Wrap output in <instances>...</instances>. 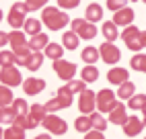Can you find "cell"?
Wrapping results in <instances>:
<instances>
[{
    "label": "cell",
    "mask_w": 146,
    "mask_h": 139,
    "mask_svg": "<svg viewBox=\"0 0 146 139\" xmlns=\"http://www.w3.org/2000/svg\"><path fill=\"white\" fill-rule=\"evenodd\" d=\"M8 43V35L6 33H2V31H0V47H4Z\"/></svg>",
    "instance_id": "bcb514c9"
},
{
    "label": "cell",
    "mask_w": 146,
    "mask_h": 139,
    "mask_svg": "<svg viewBox=\"0 0 146 139\" xmlns=\"http://www.w3.org/2000/svg\"><path fill=\"white\" fill-rule=\"evenodd\" d=\"M27 12H29V8L25 2H15L13 8H11V12H8V23H11L13 29H21L27 21Z\"/></svg>",
    "instance_id": "3957f363"
},
{
    "label": "cell",
    "mask_w": 146,
    "mask_h": 139,
    "mask_svg": "<svg viewBox=\"0 0 146 139\" xmlns=\"http://www.w3.org/2000/svg\"><path fill=\"white\" fill-rule=\"evenodd\" d=\"M121 127H123V133L128 137H136V135H140V131L144 129V121L138 119V117H130Z\"/></svg>",
    "instance_id": "5bb4252c"
},
{
    "label": "cell",
    "mask_w": 146,
    "mask_h": 139,
    "mask_svg": "<svg viewBox=\"0 0 146 139\" xmlns=\"http://www.w3.org/2000/svg\"><path fill=\"white\" fill-rule=\"evenodd\" d=\"M17 119V111L8 104V106H0V123L2 125H13Z\"/></svg>",
    "instance_id": "44dd1931"
},
{
    "label": "cell",
    "mask_w": 146,
    "mask_h": 139,
    "mask_svg": "<svg viewBox=\"0 0 146 139\" xmlns=\"http://www.w3.org/2000/svg\"><path fill=\"white\" fill-rule=\"evenodd\" d=\"M142 2H146V0H142Z\"/></svg>",
    "instance_id": "db71d44e"
},
{
    "label": "cell",
    "mask_w": 146,
    "mask_h": 139,
    "mask_svg": "<svg viewBox=\"0 0 146 139\" xmlns=\"http://www.w3.org/2000/svg\"><path fill=\"white\" fill-rule=\"evenodd\" d=\"M23 29H25V33L27 35H37V33H41V23L37 21V18H27L25 21V25H23Z\"/></svg>",
    "instance_id": "1f68e13d"
},
{
    "label": "cell",
    "mask_w": 146,
    "mask_h": 139,
    "mask_svg": "<svg viewBox=\"0 0 146 139\" xmlns=\"http://www.w3.org/2000/svg\"><path fill=\"white\" fill-rule=\"evenodd\" d=\"M70 25H72V31L78 35L80 39H93L97 35L95 23L86 21V18H74V21H70Z\"/></svg>",
    "instance_id": "277c9868"
},
{
    "label": "cell",
    "mask_w": 146,
    "mask_h": 139,
    "mask_svg": "<svg viewBox=\"0 0 146 139\" xmlns=\"http://www.w3.org/2000/svg\"><path fill=\"white\" fill-rule=\"evenodd\" d=\"M128 119H130V115H128L125 104H123V102H115V106L111 108V113H109V121H111L113 125H123Z\"/></svg>",
    "instance_id": "8fae6325"
},
{
    "label": "cell",
    "mask_w": 146,
    "mask_h": 139,
    "mask_svg": "<svg viewBox=\"0 0 146 139\" xmlns=\"http://www.w3.org/2000/svg\"><path fill=\"white\" fill-rule=\"evenodd\" d=\"M99 53H101V59L105 64H117L119 62V57H121V53H119V49L115 47V43L113 41H105L103 45H99Z\"/></svg>",
    "instance_id": "ba28073f"
},
{
    "label": "cell",
    "mask_w": 146,
    "mask_h": 139,
    "mask_svg": "<svg viewBox=\"0 0 146 139\" xmlns=\"http://www.w3.org/2000/svg\"><path fill=\"white\" fill-rule=\"evenodd\" d=\"M121 39H123V43L128 45L132 51H140V49H144V41H142V31L138 27H134V25H128L121 31Z\"/></svg>",
    "instance_id": "7a4b0ae2"
},
{
    "label": "cell",
    "mask_w": 146,
    "mask_h": 139,
    "mask_svg": "<svg viewBox=\"0 0 146 139\" xmlns=\"http://www.w3.org/2000/svg\"><path fill=\"white\" fill-rule=\"evenodd\" d=\"M15 125L23 127L25 131H27V129H35V127L39 125V123H37L35 119H31V115L27 113V115H17V119H15Z\"/></svg>",
    "instance_id": "484cf974"
},
{
    "label": "cell",
    "mask_w": 146,
    "mask_h": 139,
    "mask_svg": "<svg viewBox=\"0 0 146 139\" xmlns=\"http://www.w3.org/2000/svg\"><path fill=\"white\" fill-rule=\"evenodd\" d=\"M29 115H31V119H35L37 123H41L47 111H45V104H31V108H29Z\"/></svg>",
    "instance_id": "d6a6232c"
},
{
    "label": "cell",
    "mask_w": 146,
    "mask_h": 139,
    "mask_svg": "<svg viewBox=\"0 0 146 139\" xmlns=\"http://www.w3.org/2000/svg\"><path fill=\"white\" fill-rule=\"evenodd\" d=\"M35 139H52V133H43V135H37Z\"/></svg>",
    "instance_id": "7dc6e473"
},
{
    "label": "cell",
    "mask_w": 146,
    "mask_h": 139,
    "mask_svg": "<svg viewBox=\"0 0 146 139\" xmlns=\"http://www.w3.org/2000/svg\"><path fill=\"white\" fill-rule=\"evenodd\" d=\"M130 2H136V0H130Z\"/></svg>",
    "instance_id": "f5cc1de1"
},
{
    "label": "cell",
    "mask_w": 146,
    "mask_h": 139,
    "mask_svg": "<svg viewBox=\"0 0 146 139\" xmlns=\"http://www.w3.org/2000/svg\"><path fill=\"white\" fill-rule=\"evenodd\" d=\"M115 96L113 90H109V88H103V90L97 94V111L99 113H111V108L115 106Z\"/></svg>",
    "instance_id": "52a82bcc"
},
{
    "label": "cell",
    "mask_w": 146,
    "mask_h": 139,
    "mask_svg": "<svg viewBox=\"0 0 146 139\" xmlns=\"http://www.w3.org/2000/svg\"><path fill=\"white\" fill-rule=\"evenodd\" d=\"M41 125H43V129H47V133H52V135H64L68 131L66 121H62L58 115H45Z\"/></svg>",
    "instance_id": "5b68a950"
},
{
    "label": "cell",
    "mask_w": 146,
    "mask_h": 139,
    "mask_svg": "<svg viewBox=\"0 0 146 139\" xmlns=\"http://www.w3.org/2000/svg\"><path fill=\"white\" fill-rule=\"evenodd\" d=\"M54 72L58 74V78L60 80H66V82H70L74 74H76V66L72 62H68V59H54Z\"/></svg>",
    "instance_id": "8992f818"
},
{
    "label": "cell",
    "mask_w": 146,
    "mask_h": 139,
    "mask_svg": "<svg viewBox=\"0 0 146 139\" xmlns=\"http://www.w3.org/2000/svg\"><path fill=\"white\" fill-rule=\"evenodd\" d=\"M8 43H11V47H13V49H15V47L25 45V43H27L25 33H23V31H17V29H15V31H13L11 35H8Z\"/></svg>",
    "instance_id": "836d02e7"
},
{
    "label": "cell",
    "mask_w": 146,
    "mask_h": 139,
    "mask_svg": "<svg viewBox=\"0 0 146 139\" xmlns=\"http://www.w3.org/2000/svg\"><path fill=\"white\" fill-rule=\"evenodd\" d=\"M29 47L33 49V51H41V49L47 47V35L45 33H37L31 37V41H29Z\"/></svg>",
    "instance_id": "603a6c76"
},
{
    "label": "cell",
    "mask_w": 146,
    "mask_h": 139,
    "mask_svg": "<svg viewBox=\"0 0 146 139\" xmlns=\"http://www.w3.org/2000/svg\"><path fill=\"white\" fill-rule=\"evenodd\" d=\"M101 33L105 35V39H107V41H113V43H115V39L119 37L117 25H115L113 21H107V23H103V27H101Z\"/></svg>",
    "instance_id": "d6986e66"
},
{
    "label": "cell",
    "mask_w": 146,
    "mask_h": 139,
    "mask_svg": "<svg viewBox=\"0 0 146 139\" xmlns=\"http://www.w3.org/2000/svg\"><path fill=\"white\" fill-rule=\"evenodd\" d=\"M0 82L6 84V86H11V88L23 84L21 72L17 70V66H8V68H2V70H0Z\"/></svg>",
    "instance_id": "9c48e42d"
},
{
    "label": "cell",
    "mask_w": 146,
    "mask_h": 139,
    "mask_svg": "<svg viewBox=\"0 0 146 139\" xmlns=\"http://www.w3.org/2000/svg\"><path fill=\"white\" fill-rule=\"evenodd\" d=\"M80 57H82L84 64H97L101 59V53H99V49H97V47L89 45V47H84L80 51Z\"/></svg>",
    "instance_id": "ac0fdd59"
},
{
    "label": "cell",
    "mask_w": 146,
    "mask_h": 139,
    "mask_svg": "<svg viewBox=\"0 0 146 139\" xmlns=\"http://www.w3.org/2000/svg\"><path fill=\"white\" fill-rule=\"evenodd\" d=\"M144 139H146V137H144Z\"/></svg>",
    "instance_id": "11a10c76"
},
{
    "label": "cell",
    "mask_w": 146,
    "mask_h": 139,
    "mask_svg": "<svg viewBox=\"0 0 146 139\" xmlns=\"http://www.w3.org/2000/svg\"><path fill=\"white\" fill-rule=\"evenodd\" d=\"M0 21H2V10H0Z\"/></svg>",
    "instance_id": "816d5d0a"
},
{
    "label": "cell",
    "mask_w": 146,
    "mask_h": 139,
    "mask_svg": "<svg viewBox=\"0 0 146 139\" xmlns=\"http://www.w3.org/2000/svg\"><path fill=\"white\" fill-rule=\"evenodd\" d=\"M89 117H91V121H93V129H97V131H103V129L107 127V121H105V117L101 113H95L93 111Z\"/></svg>",
    "instance_id": "8d00e7d4"
},
{
    "label": "cell",
    "mask_w": 146,
    "mask_h": 139,
    "mask_svg": "<svg viewBox=\"0 0 146 139\" xmlns=\"http://www.w3.org/2000/svg\"><path fill=\"white\" fill-rule=\"evenodd\" d=\"M60 108H64V104H62V100L60 98H52V100H47V104H45V111L47 113H56V111H60Z\"/></svg>",
    "instance_id": "60d3db41"
},
{
    "label": "cell",
    "mask_w": 146,
    "mask_h": 139,
    "mask_svg": "<svg viewBox=\"0 0 146 139\" xmlns=\"http://www.w3.org/2000/svg\"><path fill=\"white\" fill-rule=\"evenodd\" d=\"M84 18L86 21H91V23H97V21H101L103 18V6L99 4H89L86 6V10H84Z\"/></svg>",
    "instance_id": "e0dca14e"
},
{
    "label": "cell",
    "mask_w": 146,
    "mask_h": 139,
    "mask_svg": "<svg viewBox=\"0 0 146 139\" xmlns=\"http://www.w3.org/2000/svg\"><path fill=\"white\" fill-rule=\"evenodd\" d=\"M74 127H76V131H78V133H89L93 129V121H91L89 115H82V117H78L74 121Z\"/></svg>",
    "instance_id": "4316f807"
},
{
    "label": "cell",
    "mask_w": 146,
    "mask_h": 139,
    "mask_svg": "<svg viewBox=\"0 0 146 139\" xmlns=\"http://www.w3.org/2000/svg\"><path fill=\"white\" fill-rule=\"evenodd\" d=\"M13 51H15V55H17V66H25L27 57L31 55V51H33V49L29 47V43H25V45H21V47H15Z\"/></svg>",
    "instance_id": "d4e9b609"
},
{
    "label": "cell",
    "mask_w": 146,
    "mask_h": 139,
    "mask_svg": "<svg viewBox=\"0 0 146 139\" xmlns=\"http://www.w3.org/2000/svg\"><path fill=\"white\" fill-rule=\"evenodd\" d=\"M142 113H144V119H142V121H144V127H146V106L142 108Z\"/></svg>",
    "instance_id": "c3c4849f"
},
{
    "label": "cell",
    "mask_w": 146,
    "mask_h": 139,
    "mask_svg": "<svg viewBox=\"0 0 146 139\" xmlns=\"http://www.w3.org/2000/svg\"><path fill=\"white\" fill-rule=\"evenodd\" d=\"M78 43H80V37L76 35L74 31H66L64 33V37H62V45H64V49H76L78 47Z\"/></svg>",
    "instance_id": "7402d4cb"
},
{
    "label": "cell",
    "mask_w": 146,
    "mask_h": 139,
    "mask_svg": "<svg viewBox=\"0 0 146 139\" xmlns=\"http://www.w3.org/2000/svg\"><path fill=\"white\" fill-rule=\"evenodd\" d=\"M97 106V94L91 92V90H82L80 96H78V111L82 115H91Z\"/></svg>",
    "instance_id": "30bf717a"
},
{
    "label": "cell",
    "mask_w": 146,
    "mask_h": 139,
    "mask_svg": "<svg viewBox=\"0 0 146 139\" xmlns=\"http://www.w3.org/2000/svg\"><path fill=\"white\" fill-rule=\"evenodd\" d=\"M80 78L84 82H97L99 80V70H97L93 64H86L82 68V72H80Z\"/></svg>",
    "instance_id": "cb8c5ba5"
},
{
    "label": "cell",
    "mask_w": 146,
    "mask_h": 139,
    "mask_svg": "<svg viewBox=\"0 0 146 139\" xmlns=\"http://www.w3.org/2000/svg\"><path fill=\"white\" fill-rule=\"evenodd\" d=\"M43 57H45V53H41V51H31V55H29L27 62H25V68H29L31 72H37L43 64Z\"/></svg>",
    "instance_id": "2e32d148"
},
{
    "label": "cell",
    "mask_w": 146,
    "mask_h": 139,
    "mask_svg": "<svg viewBox=\"0 0 146 139\" xmlns=\"http://www.w3.org/2000/svg\"><path fill=\"white\" fill-rule=\"evenodd\" d=\"M58 4H60V8H64V10H70V8H76L80 4V0H58Z\"/></svg>",
    "instance_id": "ee69618b"
},
{
    "label": "cell",
    "mask_w": 146,
    "mask_h": 139,
    "mask_svg": "<svg viewBox=\"0 0 146 139\" xmlns=\"http://www.w3.org/2000/svg\"><path fill=\"white\" fill-rule=\"evenodd\" d=\"M125 4H128V0H107V8L109 10H119V8H123Z\"/></svg>",
    "instance_id": "7bdbcfd3"
},
{
    "label": "cell",
    "mask_w": 146,
    "mask_h": 139,
    "mask_svg": "<svg viewBox=\"0 0 146 139\" xmlns=\"http://www.w3.org/2000/svg\"><path fill=\"white\" fill-rule=\"evenodd\" d=\"M41 23L50 29V31H60V29H64L70 23V16L66 12H62L60 8H56V6H47L41 12Z\"/></svg>",
    "instance_id": "6da1fadb"
},
{
    "label": "cell",
    "mask_w": 146,
    "mask_h": 139,
    "mask_svg": "<svg viewBox=\"0 0 146 139\" xmlns=\"http://www.w3.org/2000/svg\"><path fill=\"white\" fill-rule=\"evenodd\" d=\"M43 53L50 57V59H60L64 53V47L60 43H47V47L43 49Z\"/></svg>",
    "instance_id": "f1b7e54d"
},
{
    "label": "cell",
    "mask_w": 146,
    "mask_h": 139,
    "mask_svg": "<svg viewBox=\"0 0 146 139\" xmlns=\"http://www.w3.org/2000/svg\"><path fill=\"white\" fill-rule=\"evenodd\" d=\"M86 84L89 82H84V80H70V82H66V86H68V90H70L72 94H76V92H82V90H86Z\"/></svg>",
    "instance_id": "f35d334b"
},
{
    "label": "cell",
    "mask_w": 146,
    "mask_h": 139,
    "mask_svg": "<svg viewBox=\"0 0 146 139\" xmlns=\"http://www.w3.org/2000/svg\"><path fill=\"white\" fill-rule=\"evenodd\" d=\"M0 139H4V129H0Z\"/></svg>",
    "instance_id": "f907efd6"
},
{
    "label": "cell",
    "mask_w": 146,
    "mask_h": 139,
    "mask_svg": "<svg viewBox=\"0 0 146 139\" xmlns=\"http://www.w3.org/2000/svg\"><path fill=\"white\" fill-rule=\"evenodd\" d=\"M17 66V55L15 51H0V68Z\"/></svg>",
    "instance_id": "d590c367"
},
{
    "label": "cell",
    "mask_w": 146,
    "mask_h": 139,
    "mask_svg": "<svg viewBox=\"0 0 146 139\" xmlns=\"http://www.w3.org/2000/svg\"><path fill=\"white\" fill-rule=\"evenodd\" d=\"M136 94V84L125 80L123 84H119V90H117V98H121V100H130V98Z\"/></svg>",
    "instance_id": "ffe728a7"
},
{
    "label": "cell",
    "mask_w": 146,
    "mask_h": 139,
    "mask_svg": "<svg viewBox=\"0 0 146 139\" xmlns=\"http://www.w3.org/2000/svg\"><path fill=\"white\" fill-rule=\"evenodd\" d=\"M107 80H109L111 84H123L125 80H128V70L125 68H111L109 72H107Z\"/></svg>",
    "instance_id": "9a60e30c"
},
{
    "label": "cell",
    "mask_w": 146,
    "mask_h": 139,
    "mask_svg": "<svg viewBox=\"0 0 146 139\" xmlns=\"http://www.w3.org/2000/svg\"><path fill=\"white\" fill-rule=\"evenodd\" d=\"M43 88H45V80H41V78H29V80H23V90H25L27 96L39 94Z\"/></svg>",
    "instance_id": "7c38bea8"
},
{
    "label": "cell",
    "mask_w": 146,
    "mask_h": 139,
    "mask_svg": "<svg viewBox=\"0 0 146 139\" xmlns=\"http://www.w3.org/2000/svg\"><path fill=\"white\" fill-rule=\"evenodd\" d=\"M84 139H105L103 131H97V129H91L89 133H84Z\"/></svg>",
    "instance_id": "f6af8a7d"
},
{
    "label": "cell",
    "mask_w": 146,
    "mask_h": 139,
    "mask_svg": "<svg viewBox=\"0 0 146 139\" xmlns=\"http://www.w3.org/2000/svg\"><path fill=\"white\" fill-rule=\"evenodd\" d=\"M128 106L132 111H142L146 106V94H134L130 100H128Z\"/></svg>",
    "instance_id": "e575fe53"
},
{
    "label": "cell",
    "mask_w": 146,
    "mask_h": 139,
    "mask_svg": "<svg viewBox=\"0 0 146 139\" xmlns=\"http://www.w3.org/2000/svg\"><path fill=\"white\" fill-rule=\"evenodd\" d=\"M25 4L29 8V12H31V10H39V8H43L47 4V0H25Z\"/></svg>",
    "instance_id": "b9f144b4"
},
{
    "label": "cell",
    "mask_w": 146,
    "mask_h": 139,
    "mask_svg": "<svg viewBox=\"0 0 146 139\" xmlns=\"http://www.w3.org/2000/svg\"><path fill=\"white\" fill-rule=\"evenodd\" d=\"M56 96H58V98H60V100H62V104H64V108L72 104V92H70V90H68V86H62V88H60V90H58V94H56Z\"/></svg>",
    "instance_id": "74e56055"
},
{
    "label": "cell",
    "mask_w": 146,
    "mask_h": 139,
    "mask_svg": "<svg viewBox=\"0 0 146 139\" xmlns=\"http://www.w3.org/2000/svg\"><path fill=\"white\" fill-rule=\"evenodd\" d=\"M11 106L17 111V115H27V113H29V104H27L25 98H15Z\"/></svg>",
    "instance_id": "ab89813d"
},
{
    "label": "cell",
    "mask_w": 146,
    "mask_h": 139,
    "mask_svg": "<svg viewBox=\"0 0 146 139\" xmlns=\"http://www.w3.org/2000/svg\"><path fill=\"white\" fill-rule=\"evenodd\" d=\"M130 68L136 70V72H144L146 74V55L144 53H136L130 62Z\"/></svg>",
    "instance_id": "4dcf8cb0"
},
{
    "label": "cell",
    "mask_w": 146,
    "mask_h": 139,
    "mask_svg": "<svg viewBox=\"0 0 146 139\" xmlns=\"http://www.w3.org/2000/svg\"><path fill=\"white\" fill-rule=\"evenodd\" d=\"M13 100H15V96H13L11 86L0 84V106H8V104H13Z\"/></svg>",
    "instance_id": "83f0119b"
},
{
    "label": "cell",
    "mask_w": 146,
    "mask_h": 139,
    "mask_svg": "<svg viewBox=\"0 0 146 139\" xmlns=\"http://www.w3.org/2000/svg\"><path fill=\"white\" fill-rule=\"evenodd\" d=\"M132 21H134V10L128 6H123V8L113 12V23L117 27H128V25H132Z\"/></svg>",
    "instance_id": "4fadbf2b"
},
{
    "label": "cell",
    "mask_w": 146,
    "mask_h": 139,
    "mask_svg": "<svg viewBox=\"0 0 146 139\" xmlns=\"http://www.w3.org/2000/svg\"><path fill=\"white\" fill-rule=\"evenodd\" d=\"M4 139H25V129L13 123L8 129H4Z\"/></svg>",
    "instance_id": "f546056e"
},
{
    "label": "cell",
    "mask_w": 146,
    "mask_h": 139,
    "mask_svg": "<svg viewBox=\"0 0 146 139\" xmlns=\"http://www.w3.org/2000/svg\"><path fill=\"white\" fill-rule=\"evenodd\" d=\"M142 41H144V47H146V33H142Z\"/></svg>",
    "instance_id": "681fc988"
}]
</instances>
